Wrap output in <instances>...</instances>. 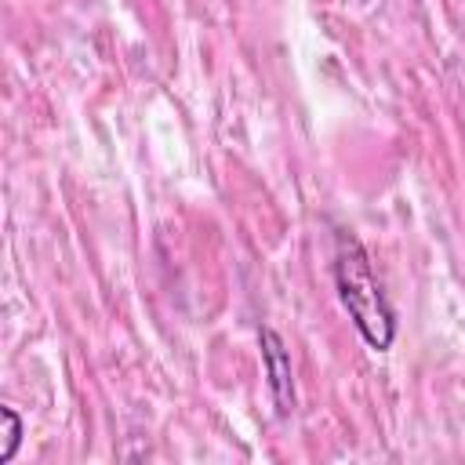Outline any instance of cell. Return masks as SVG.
<instances>
[{"label":"cell","instance_id":"1","mask_svg":"<svg viewBox=\"0 0 465 465\" xmlns=\"http://www.w3.org/2000/svg\"><path fill=\"white\" fill-rule=\"evenodd\" d=\"M334 283H338V298L349 309L363 341L371 349L385 352L396 338V316H392V309L381 294V283L371 269V258H367L363 243L352 232L334 236Z\"/></svg>","mask_w":465,"mask_h":465},{"label":"cell","instance_id":"2","mask_svg":"<svg viewBox=\"0 0 465 465\" xmlns=\"http://www.w3.org/2000/svg\"><path fill=\"white\" fill-rule=\"evenodd\" d=\"M262 360H265V371H269V389H272V403L280 414H291L294 411V381H291V356L280 341L276 331L262 327Z\"/></svg>","mask_w":465,"mask_h":465},{"label":"cell","instance_id":"3","mask_svg":"<svg viewBox=\"0 0 465 465\" xmlns=\"http://www.w3.org/2000/svg\"><path fill=\"white\" fill-rule=\"evenodd\" d=\"M0 414H4V421H7V443H4V450H0V465H7V461L15 458V450H18V440H22V418L15 414V407H0Z\"/></svg>","mask_w":465,"mask_h":465}]
</instances>
